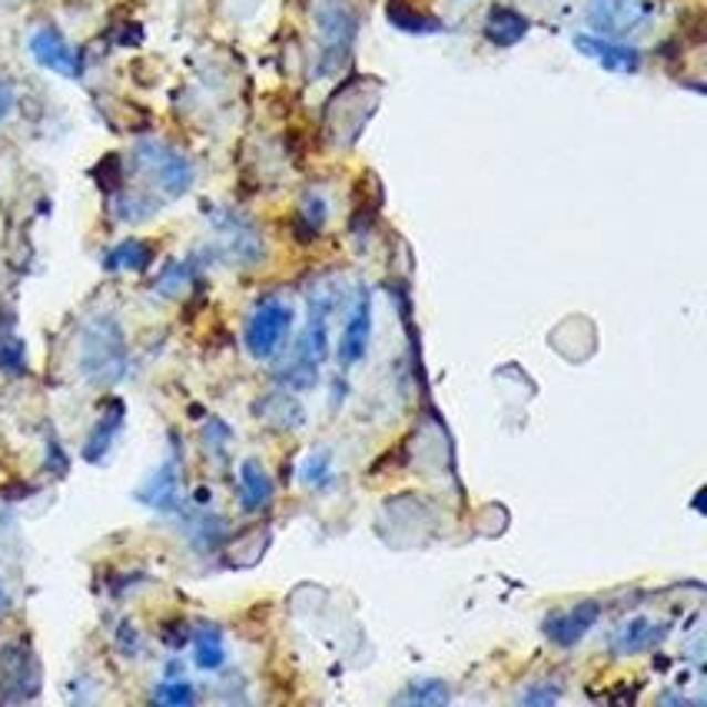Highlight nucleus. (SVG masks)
<instances>
[{
  "instance_id": "obj_1",
  "label": "nucleus",
  "mask_w": 707,
  "mask_h": 707,
  "mask_svg": "<svg viewBox=\"0 0 707 707\" xmlns=\"http://www.w3.org/2000/svg\"><path fill=\"white\" fill-rule=\"evenodd\" d=\"M76 369L93 389H113L123 382V376L130 369V349H126V332L116 316L96 312L86 319V326L80 329Z\"/></svg>"
},
{
  "instance_id": "obj_2",
  "label": "nucleus",
  "mask_w": 707,
  "mask_h": 707,
  "mask_svg": "<svg viewBox=\"0 0 707 707\" xmlns=\"http://www.w3.org/2000/svg\"><path fill=\"white\" fill-rule=\"evenodd\" d=\"M329 312H332V299L326 293H312L309 296V319H306V329L296 342L293 362L279 372V382L286 389L306 392L319 382V369L329 359Z\"/></svg>"
},
{
  "instance_id": "obj_3",
  "label": "nucleus",
  "mask_w": 707,
  "mask_h": 707,
  "mask_svg": "<svg viewBox=\"0 0 707 707\" xmlns=\"http://www.w3.org/2000/svg\"><path fill=\"white\" fill-rule=\"evenodd\" d=\"M312 17L319 30L316 76H336L352 60L356 37H359V13L349 0H316Z\"/></svg>"
},
{
  "instance_id": "obj_4",
  "label": "nucleus",
  "mask_w": 707,
  "mask_h": 707,
  "mask_svg": "<svg viewBox=\"0 0 707 707\" xmlns=\"http://www.w3.org/2000/svg\"><path fill=\"white\" fill-rule=\"evenodd\" d=\"M133 160H136V166L153 180V186L160 189L163 199H180V196H186V193L193 189V183H196V166H193V160H189L183 150H176V146L156 140V136L140 140V143L133 146Z\"/></svg>"
},
{
  "instance_id": "obj_5",
  "label": "nucleus",
  "mask_w": 707,
  "mask_h": 707,
  "mask_svg": "<svg viewBox=\"0 0 707 707\" xmlns=\"http://www.w3.org/2000/svg\"><path fill=\"white\" fill-rule=\"evenodd\" d=\"M293 319H296V309L279 299V296H266L253 306L249 319H246V329H243V342H246V352L256 359V362H266L273 359L289 332H293Z\"/></svg>"
},
{
  "instance_id": "obj_6",
  "label": "nucleus",
  "mask_w": 707,
  "mask_h": 707,
  "mask_svg": "<svg viewBox=\"0 0 707 707\" xmlns=\"http://www.w3.org/2000/svg\"><path fill=\"white\" fill-rule=\"evenodd\" d=\"M585 17L595 27V33L622 40L652 23L655 0H588Z\"/></svg>"
},
{
  "instance_id": "obj_7",
  "label": "nucleus",
  "mask_w": 707,
  "mask_h": 707,
  "mask_svg": "<svg viewBox=\"0 0 707 707\" xmlns=\"http://www.w3.org/2000/svg\"><path fill=\"white\" fill-rule=\"evenodd\" d=\"M30 57L37 60V66L50 70V73H60L66 80H80L86 63H83V53L63 37V30L57 23H43L30 33Z\"/></svg>"
},
{
  "instance_id": "obj_8",
  "label": "nucleus",
  "mask_w": 707,
  "mask_h": 707,
  "mask_svg": "<svg viewBox=\"0 0 707 707\" xmlns=\"http://www.w3.org/2000/svg\"><path fill=\"white\" fill-rule=\"evenodd\" d=\"M213 229L219 233L223 253L229 259H236L243 266H253V263L263 259V253H266L263 236H259V229L243 213H236V209H216L213 213Z\"/></svg>"
},
{
  "instance_id": "obj_9",
  "label": "nucleus",
  "mask_w": 707,
  "mask_h": 707,
  "mask_svg": "<svg viewBox=\"0 0 707 707\" xmlns=\"http://www.w3.org/2000/svg\"><path fill=\"white\" fill-rule=\"evenodd\" d=\"M369 342H372V296H369V289H359L352 306H349L339 346H336L339 366L342 369L359 366L369 356Z\"/></svg>"
},
{
  "instance_id": "obj_10",
  "label": "nucleus",
  "mask_w": 707,
  "mask_h": 707,
  "mask_svg": "<svg viewBox=\"0 0 707 707\" xmlns=\"http://www.w3.org/2000/svg\"><path fill=\"white\" fill-rule=\"evenodd\" d=\"M572 43H575L578 53H585L588 60H595V63H598L602 70H608V73H625V76H632V73H638L642 63H645L638 47H632V43H625V40H615V37L575 33Z\"/></svg>"
},
{
  "instance_id": "obj_11",
  "label": "nucleus",
  "mask_w": 707,
  "mask_h": 707,
  "mask_svg": "<svg viewBox=\"0 0 707 707\" xmlns=\"http://www.w3.org/2000/svg\"><path fill=\"white\" fill-rule=\"evenodd\" d=\"M0 682L10 688L7 701H30L40 691V668L30 648L23 645H3L0 648Z\"/></svg>"
},
{
  "instance_id": "obj_12",
  "label": "nucleus",
  "mask_w": 707,
  "mask_h": 707,
  "mask_svg": "<svg viewBox=\"0 0 707 707\" xmlns=\"http://www.w3.org/2000/svg\"><path fill=\"white\" fill-rule=\"evenodd\" d=\"M602 618V605L598 602H582L572 612H555L545 618L542 632L555 648H575Z\"/></svg>"
},
{
  "instance_id": "obj_13",
  "label": "nucleus",
  "mask_w": 707,
  "mask_h": 707,
  "mask_svg": "<svg viewBox=\"0 0 707 707\" xmlns=\"http://www.w3.org/2000/svg\"><path fill=\"white\" fill-rule=\"evenodd\" d=\"M136 502L150 505L153 512H176L183 502V475L176 459H166L160 469H153V475L136 489Z\"/></svg>"
},
{
  "instance_id": "obj_14",
  "label": "nucleus",
  "mask_w": 707,
  "mask_h": 707,
  "mask_svg": "<svg viewBox=\"0 0 707 707\" xmlns=\"http://www.w3.org/2000/svg\"><path fill=\"white\" fill-rule=\"evenodd\" d=\"M123 422H126V406H123V399H106V406L100 409V416H96V422H93V429H90V436H86L83 462L100 465V462L110 455V449L116 445V439H120V432H123Z\"/></svg>"
},
{
  "instance_id": "obj_15",
  "label": "nucleus",
  "mask_w": 707,
  "mask_h": 707,
  "mask_svg": "<svg viewBox=\"0 0 707 707\" xmlns=\"http://www.w3.org/2000/svg\"><path fill=\"white\" fill-rule=\"evenodd\" d=\"M529 30H532V20H529L522 10H515V7L492 3L489 13H485V40H489L492 47L509 50V47L522 43V40L529 37Z\"/></svg>"
},
{
  "instance_id": "obj_16",
  "label": "nucleus",
  "mask_w": 707,
  "mask_h": 707,
  "mask_svg": "<svg viewBox=\"0 0 707 707\" xmlns=\"http://www.w3.org/2000/svg\"><path fill=\"white\" fill-rule=\"evenodd\" d=\"M665 635H668V628L655 625L652 618H632L612 635V652L615 655H638V652L655 648Z\"/></svg>"
},
{
  "instance_id": "obj_17",
  "label": "nucleus",
  "mask_w": 707,
  "mask_h": 707,
  "mask_svg": "<svg viewBox=\"0 0 707 707\" xmlns=\"http://www.w3.org/2000/svg\"><path fill=\"white\" fill-rule=\"evenodd\" d=\"M239 502L246 512H263L273 502V479L259 459H246L239 465Z\"/></svg>"
},
{
  "instance_id": "obj_18",
  "label": "nucleus",
  "mask_w": 707,
  "mask_h": 707,
  "mask_svg": "<svg viewBox=\"0 0 707 707\" xmlns=\"http://www.w3.org/2000/svg\"><path fill=\"white\" fill-rule=\"evenodd\" d=\"M256 412H259V419L266 422V426H273V429H299L303 422H306V412H303V406L289 396V392H269L266 399H259L256 402Z\"/></svg>"
},
{
  "instance_id": "obj_19",
  "label": "nucleus",
  "mask_w": 707,
  "mask_h": 707,
  "mask_svg": "<svg viewBox=\"0 0 707 707\" xmlns=\"http://www.w3.org/2000/svg\"><path fill=\"white\" fill-rule=\"evenodd\" d=\"M150 263H153V246L146 239H136V236L116 243L103 256V269H110V273H143Z\"/></svg>"
},
{
  "instance_id": "obj_20",
  "label": "nucleus",
  "mask_w": 707,
  "mask_h": 707,
  "mask_svg": "<svg viewBox=\"0 0 707 707\" xmlns=\"http://www.w3.org/2000/svg\"><path fill=\"white\" fill-rule=\"evenodd\" d=\"M193 662L199 672H219L226 665V638L219 625H199L193 635Z\"/></svg>"
},
{
  "instance_id": "obj_21",
  "label": "nucleus",
  "mask_w": 707,
  "mask_h": 707,
  "mask_svg": "<svg viewBox=\"0 0 707 707\" xmlns=\"http://www.w3.org/2000/svg\"><path fill=\"white\" fill-rule=\"evenodd\" d=\"M186 539L196 552H216L223 549L226 542V525L223 519L209 515V512H196V515H186Z\"/></svg>"
},
{
  "instance_id": "obj_22",
  "label": "nucleus",
  "mask_w": 707,
  "mask_h": 707,
  "mask_svg": "<svg viewBox=\"0 0 707 707\" xmlns=\"http://www.w3.org/2000/svg\"><path fill=\"white\" fill-rule=\"evenodd\" d=\"M386 17H389V23L392 27H399V30H406V33H442L445 30V23L442 20H436V17H429V13H419V10H412L409 3H402V0H389L386 3Z\"/></svg>"
},
{
  "instance_id": "obj_23",
  "label": "nucleus",
  "mask_w": 707,
  "mask_h": 707,
  "mask_svg": "<svg viewBox=\"0 0 707 707\" xmlns=\"http://www.w3.org/2000/svg\"><path fill=\"white\" fill-rule=\"evenodd\" d=\"M452 701V691L445 682L439 678H419V682H409L406 691L396 698V705H416V707H439Z\"/></svg>"
},
{
  "instance_id": "obj_24",
  "label": "nucleus",
  "mask_w": 707,
  "mask_h": 707,
  "mask_svg": "<svg viewBox=\"0 0 707 707\" xmlns=\"http://www.w3.org/2000/svg\"><path fill=\"white\" fill-rule=\"evenodd\" d=\"M196 259H170L166 266H163V273L156 276V283H153V289L160 293V296H170V299H176V296H183V289L189 286V283H196Z\"/></svg>"
},
{
  "instance_id": "obj_25",
  "label": "nucleus",
  "mask_w": 707,
  "mask_h": 707,
  "mask_svg": "<svg viewBox=\"0 0 707 707\" xmlns=\"http://www.w3.org/2000/svg\"><path fill=\"white\" fill-rule=\"evenodd\" d=\"M153 209H156V203H153L150 196H143V193L123 189V193H116V199H113V216H116L120 223H143L146 216H153Z\"/></svg>"
},
{
  "instance_id": "obj_26",
  "label": "nucleus",
  "mask_w": 707,
  "mask_h": 707,
  "mask_svg": "<svg viewBox=\"0 0 707 707\" xmlns=\"http://www.w3.org/2000/svg\"><path fill=\"white\" fill-rule=\"evenodd\" d=\"M153 701L163 707H189L196 705V688L183 678H166L153 688Z\"/></svg>"
},
{
  "instance_id": "obj_27",
  "label": "nucleus",
  "mask_w": 707,
  "mask_h": 707,
  "mask_svg": "<svg viewBox=\"0 0 707 707\" xmlns=\"http://www.w3.org/2000/svg\"><path fill=\"white\" fill-rule=\"evenodd\" d=\"M326 216H329V206H326V199L319 196V193H309L306 199H303V209H299V226L309 233V239L326 226Z\"/></svg>"
},
{
  "instance_id": "obj_28",
  "label": "nucleus",
  "mask_w": 707,
  "mask_h": 707,
  "mask_svg": "<svg viewBox=\"0 0 707 707\" xmlns=\"http://www.w3.org/2000/svg\"><path fill=\"white\" fill-rule=\"evenodd\" d=\"M303 482L309 485V489H319V485H326L329 482V475H332V455L326 452V449H319V452H312V455H306V462H303Z\"/></svg>"
},
{
  "instance_id": "obj_29",
  "label": "nucleus",
  "mask_w": 707,
  "mask_h": 707,
  "mask_svg": "<svg viewBox=\"0 0 707 707\" xmlns=\"http://www.w3.org/2000/svg\"><path fill=\"white\" fill-rule=\"evenodd\" d=\"M116 645L126 658H136L140 655V632L133 628V622H120L116 628Z\"/></svg>"
},
{
  "instance_id": "obj_30",
  "label": "nucleus",
  "mask_w": 707,
  "mask_h": 707,
  "mask_svg": "<svg viewBox=\"0 0 707 707\" xmlns=\"http://www.w3.org/2000/svg\"><path fill=\"white\" fill-rule=\"evenodd\" d=\"M559 698H562V691L559 688H549V685H532L529 691L519 695L522 705H555Z\"/></svg>"
},
{
  "instance_id": "obj_31",
  "label": "nucleus",
  "mask_w": 707,
  "mask_h": 707,
  "mask_svg": "<svg viewBox=\"0 0 707 707\" xmlns=\"http://www.w3.org/2000/svg\"><path fill=\"white\" fill-rule=\"evenodd\" d=\"M0 369H7V372H23L27 369V356H23L20 342H7L0 349Z\"/></svg>"
},
{
  "instance_id": "obj_32",
  "label": "nucleus",
  "mask_w": 707,
  "mask_h": 707,
  "mask_svg": "<svg viewBox=\"0 0 707 707\" xmlns=\"http://www.w3.org/2000/svg\"><path fill=\"white\" fill-rule=\"evenodd\" d=\"M13 103H17V90H13V83L0 73V123H7V116L13 113Z\"/></svg>"
},
{
  "instance_id": "obj_33",
  "label": "nucleus",
  "mask_w": 707,
  "mask_h": 707,
  "mask_svg": "<svg viewBox=\"0 0 707 707\" xmlns=\"http://www.w3.org/2000/svg\"><path fill=\"white\" fill-rule=\"evenodd\" d=\"M7 608H10V598H7V592H3V588H0V615H3V612H7Z\"/></svg>"
}]
</instances>
